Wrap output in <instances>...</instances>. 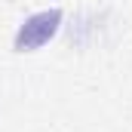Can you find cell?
I'll use <instances>...</instances> for the list:
<instances>
[{
  "instance_id": "6da1fadb",
  "label": "cell",
  "mask_w": 132,
  "mask_h": 132,
  "mask_svg": "<svg viewBox=\"0 0 132 132\" xmlns=\"http://www.w3.org/2000/svg\"><path fill=\"white\" fill-rule=\"evenodd\" d=\"M62 25V9H43V12H34L22 22V28L15 31V49L19 52H34L40 49L43 43H49L55 31Z\"/></svg>"
}]
</instances>
